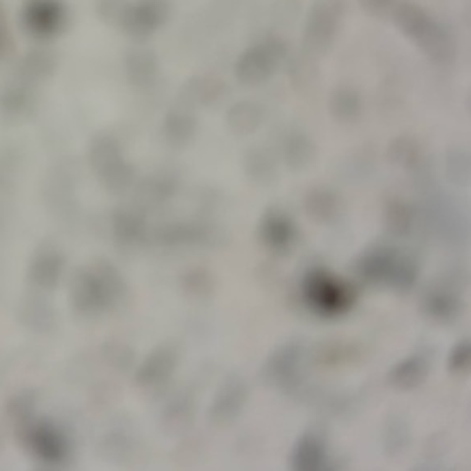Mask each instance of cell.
Returning a JSON list of instances; mask_svg holds the SVG:
<instances>
[{
    "instance_id": "1",
    "label": "cell",
    "mask_w": 471,
    "mask_h": 471,
    "mask_svg": "<svg viewBox=\"0 0 471 471\" xmlns=\"http://www.w3.org/2000/svg\"><path fill=\"white\" fill-rule=\"evenodd\" d=\"M125 291L119 272L107 262L76 270L70 283V301L76 312L95 314L115 306Z\"/></svg>"
},
{
    "instance_id": "2",
    "label": "cell",
    "mask_w": 471,
    "mask_h": 471,
    "mask_svg": "<svg viewBox=\"0 0 471 471\" xmlns=\"http://www.w3.org/2000/svg\"><path fill=\"white\" fill-rule=\"evenodd\" d=\"M343 15L342 0H317L307 15L303 49L306 55L320 59L334 45Z\"/></svg>"
},
{
    "instance_id": "3",
    "label": "cell",
    "mask_w": 471,
    "mask_h": 471,
    "mask_svg": "<svg viewBox=\"0 0 471 471\" xmlns=\"http://www.w3.org/2000/svg\"><path fill=\"white\" fill-rule=\"evenodd\" d=\"M286 57V46L280 39L270 38L247 49L235 65L236 78L246 86H257L274 75Z\"/></svg>"
},
{
    "instance_id": "4",
    "label": "cell",
    "mask_w": 471,
    "mask_h": 471,
    "mask_svg": "<svg viewBox=\"0 0 471 471\" xmlns=\"http://www.w3.org/2000/svg\"><path fill=\"white\" fill-rule=\"evenodd\" d=\"M305 293L312 309L324 316H336L348 311L355 299L353 289L338 282L326 270H314L307 275Z\"/></svg>"
},
{
    "instance_id": "5",
    "label": "cell",
    "mask_w": 471,
    "mask_h": 471,
    "mask_svg": "<svg viewBox=\"0 0 471 471\" xmlns=\"http://www.w3.org/2000/svg\"><path fill=\"white\" fill-rule=\"evenodd\" d=\"M26 442L35 456L46 464H61L67 456V441L51 423H38L26 429Z\"/></svg>"
},
{
    "instance_id": "6",
    "label": "cell",
    "mask_w": 471,
    "mask_h": 471,
    "mask_svg": "<svg viewBox=\"0 0 471 471\" xmlns=\"http://www.w3.org/2000/svg\"><path fill=\"white\" fill-rule=\"evenodd\" d=\"M246 398H247V387L244 386L243 380L237 377L226 380L213 400L210 421L218 427L231 425L243 410Z\"/></svg>"
},
{
    "instance_id": "7",
    "label": "cell",
    "mask_w": 471,
    "mask_h": 471,
    "mask_svg": "<svg viewBox=\"0 0 471 471\" xmlns=\"http://www.w3.org/2000/svg\"><path fill=\"white\" fill-rule=\"evenodd\" d=\"M177 359L179 355L171 345L156 348L145 359L144 365L138 367L137 376H135L138 386L158 387L161 384H165L175 373Z\"/></svg>"
},
{
    "instance_id": "8",
    "label": "cell",
    "mask_w": 471,
    "mask_h": 471,
    "mask_svg": "<svg viewBox=\"0 0 471 471\" xmlns=\"http://www.w3.org/2000/svg\"><path fill=\"white\" fill-rule=\"evenodd\" d=\"M423 53L436 64H450L456 59V43L441 25L431 22L416 41Z\"/></svg>"
},
{
    "instance_id": "9",
    "label": "cell",
    "mask_w": 471,
    "mask_h": 471,
    "mask_svg": "<svg viewBox=\"0 0 471 471\" xmlns=\"http://www.w3.org/2000/svg\"><path fill=\"white\" fill-rule=\"evenodd\" d=\"M64 274V259L59 252L39 251L31 260L30 276L31 283H35L41 289H54L61 282Z\"/></svg>"
},
{
    "instance_id": "10",
    "label": "cell",
    "mask_w": 471,
    "mask_h": 471,
    "mask_svg": "<svg viewBox=\"0 0 471 471\" xmlns=\"http://www.w3.org/2000/svg\"><path fill=\"white\" fill-rule=\"evenodd\" d=\"M400 257L396 252L386 249H374L366 252L359 260V275L369 282L392 283Z\"/></svg>"
},
{
    "instance_id": "11",
    "label": "cell",
    "mask_w": 471,
    "mask_h": 471,
    "mask_svg": "<svg viewBox=\"0 0 471 471\" xmlns=\"http://www.w3.org/2000/svg\"><path fill=\"white\" fill-rule=\"evenodd\" d=\"M259 233L262 243L268 247L286 249L295 237V226L286 215L270 212L260 221Z\"/></svg>"
},
{
    "instance_id": "12",
    "label": "cell",
    "mask_w": 471,
    "mask_h": 471,
    "mask_svg": "<svg viewBox=\"0 0 471 471\" xmlns=\"http://www.w3.org/2000/svg\"><path fill=\"white\" fill-rule=\"evenodd\" d=\"M390 16L394 18L398 30L413 41H416L419 35L427 28V25L433 22V18L429 16L425 8L419 7L418 4H413L408 0L398 2Z\"/></svg>"
},
{
    "instance_id": "13",
    "label": "cell",
    "mask_w": 471,
    "mask_h": 471,
    "mask_svg": "<svg viewBox=\"0 0 471 471\" xmlns=\"http://www.w3.org/2000/svg\"><path fill=\"white\" fill-rule=\"evenodd\" d=\"M429 373L427 361L421 356H413L405 359L388 373V384L396 390H411L425 382Z\"/></svg>"
},
{
    "instance_id": "14",
    "label": "cell",
    "mask_w": 471,
    "mask_h": 471,
    "mask_svg": "<svg viewBox=\"0 0 471 471\" xmlns=\"http://www.w3.org/2000/svg\"><path fill=\"white\" fill-rule=\"evenodd\" d=\"M326 462V447L316 434H306L293 450L295 470H320Z\"/></svg>"
},
{
    "instance_id": "15",
    "label": "cell",
    "mask_w": 471,
    "mask_h": 471,
    "mask_svg": "<svg viewBox=\"0 0 471 471\" xmlns=\"http://www.w3.org/2000/svg\"><path fill=\"white\" fill-rule=\"evenodd\" d=\"M328 109L335 121L350 124L361 115V99L357 93L348 86H340L332 93L328 101Z\"/></svg>"
},
{
    "instance_id": "16",
    "label": "cell",
    "mask_w": 471,
    "mask_h": 471,
    "mask_svg": "<svg viewBox=\"0 0 471 471\" xmlns=\"http://www.w3.org/2000/svg\"><path fill=\"white\" fill-rule=\"evenodd\" d=\"M229 129L237 135H247L256 132L262 122V109L252 101H241L231 107L226 115Z\"/></svg>"
},
{
    "instance_id": "17",
    "label": "cell",
    "mask_w": 471,
    "mask_h": 471,
    "mask_svg": "<svg viewBox=\"0 0 471 471\" xmlns=\"http://www.w3.org/2000/svg\"><path fill=\"white\" fill-rule=\"evenodd\" d=\"M297 351L291 346H285L270 356L264 366L262 376L272 384H285L293 377L296 369Z\"/></svg>"
},
{
    "instance_id": "18",
    "label": "cell",
    "mask_w": 471,
    "mask_h": 471,
    "mask_svg": "<svg viewBox=\"0 0 471 471\" xmlns=\"http://www.w3.org/2000/svg\"><path fill=\"white\" fill-rule=\"evenodd\" d=\"M285 161L291 169L299 171L309 166L314 158H316V146L309 138L303 134L291 135L285 144Z\"/></svg>"
},
{
    "instance_id": "19",
    "label": "cell",
    "mask_w": 471,
    "mask_h": 471,
    "mask_svg": "<svg viewBox=\"0 0 471 471\" xmlns=\"http://www.w3.org/2000/svg\"><path fill=\"white\" fill-rule=\"evenodd\" d=\"M306 210L317 223H326L332 220L338 212V200L328 190H312L306 200Z\"/></svg>"
},
{
    "instance_id": "20",
    "label": "cell",
    "mask_w": 471,
    "mask_h": 471,
    "mask_svg": "<svg viewBox=\"0 0 471 471\" xmlns=\"http://www.w3.org/2000/svg\"><path fill=\"white\" fill-rule=\"evenodd\" d=\"M419 156H421V146H419L418 140L413 137H398L388 145L387 158L392 165L396 166L413 167L418 163Z\"/></svg>"
},
{
    "instance_id": "21",
    "label": "cell",
    "mask_w": 471,
    "mask_h": 471,
    "mask_svg": "<svg viewBox=\"0 0 471 471\" xmlns=\"http://www.w3.org/2000/svg\"><path fill=\"white\" fill-rule=\"evenodd\" d=\"M244 167H246V173L257 183L266 184L274 179L275 163L266 150L252 148L246 153Z\"/></svg>"
},
{
    "instance_id": "22",
    "label": "cell",
    "mask_w": 471,
    "mask_h": 471,
    "mask_svg": "<svg viewBox=\"0 0 471 471\" xmlns=\"http://www.w3.org/2000/svg\"><path fill=\"white\" fill-rule=\"evenodd\" d=\"M115 236L124 244L135 243L144 236V221L135 213L115 212L113 218Z\"/></svg>"
},
{
    "instance_id": "23",
    "label": "cell",
    "mask_w": 471,
    "mask_h": 471,
    "mask_svg": "<svg viewBox=\"0 0 471 471\" xmlns=\"http://www.w3.org/2000/svg\"><path fill=\"white\" fill-rule=\"evenodd\" d=\"M189 88L190 98L200 105H213L218 99L223 98V93H225V84L212 76L204 78V80L194 78L189 84Z\"/></svg>"
},
{
    "instance_id": "24",
    "label": "cell",
    "mask_w": 471,
    "mask_h": 471,
    "mask_svg": "<svg viewBox=\"0 0 471 471\" xmlns=\"http://www.w3.org/2000/svg\"><path fill=\"white\" fill-rule=\"evenodd\" d=\"M426 312L437 320H447L456 314V297L447 293H434L426 297Z\"/></svg>"
},
{
    "instance_id": "25",
    "label": "cell",
    "mask_w": 471,
    "mask_h": 471,
    "mask_svg": "<svg viewBox=\"0 0 471 471\" xmlns=\"http://www.w3.org/2000/svg\"><path fill=\"white\" fill-rule=\"evenodd\" d=\"M316 59H312L309 55H306L303 59H297L293 67H291V82L296 86L297 92L299 90H306L309 88L316 80H317V67L314 64Z\"/></svg>"
},
{
    "instance_id": "26",
    "label": "cell",
    "mask_w": 471,
    "mask_h": 471,
    "mask_svg": "<svg viewBox=\"0 0 471 471\" xmlns=\"http://www.w3.org/2000/svg\"><path fill=\"white\" fill-rule=\"evenodd\" d=\"M194 132H195V122L190 115H175L167 119V137L175 144L183 145L189 142Z\"/></svg>"
},
{
    "instance_id": "27",
    "label": "cell",
    "mask_w": 471,
    "mask_h": 471,
    "mask_svg": "<svg viewBox=\"0 0 471 471\" xmlns=\"http://www.w3.org/2000/svg\"><path fill=\"white\" fill-rule=\"evenodd\" d=\"M386 223H387L388 231H394L396 235L402 236L410 229L411 212L408 206L402 202H394L387 208L386 215Z\"/></svg>"
},
{
    "instance_id": "28",
    "label": "cell",
    "mask_w": 471,
    "mask_h": 471,
    "mask_svg": "<svg viewBox=\"0 0 471 471\" xmlns=\"http://www.w3.org/2000/svg\"><path fill=\"white\" fill-rule=\"evenodd\" d=\"M408 441V429L403 427L402 421H390V426L386 427V447L388 452L396 454L398 450L405 447Z\"/></svg>"
},
{
    "instance_id": "29",
    "label": "cell",
    "mask_w": 471,
    "mask_h": 471,
    "mask_svg": "<svg viewBox=\"0 0 471 471\" xmlns=\"http://www.w3.org/2000/svg\"><path fill=\"white\" fill-rule=\"evenodd\" d=\"M470 367V345L460 343L450 353L448 357V369L450 373H464Z\"/></svg>"
},
{
    "instance_id": "30",
    "label": "cell",
    "mask_w": 471,
    "mask_h": 471,
    "mask_svg": "<svg viewBox=\"0 0 471 471\" xmlns=\"http://www.w3.org/2000/svg\"><path fill=\"white\" fill-rule=\"evenodd\" d=\"M447 173L448 175L456 173V175H452V181H466L470 175V161L466 160L465 153L454 152L448 156Z\"/></svg>"
},
{
    "instance_id": "31",
    "label": "cell",
    "mask_w": 471,
    "mask_h": 471,
    "mask_svg": "<svg viewBox=\"0 0 471 471\" xmlns=\"http://www.w3.org/2000/svg\"><path fill=\"white\" fill-rule=\"evenodd\" d=\"M396 4H398L396 0H359V5L366 14L377 16V18L390 16Z\"/></svg>"
}]
</instances>
